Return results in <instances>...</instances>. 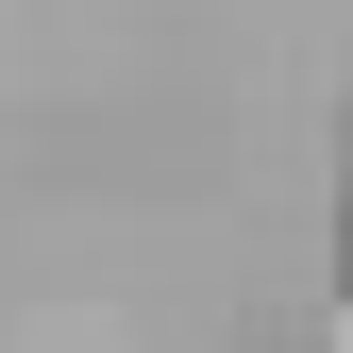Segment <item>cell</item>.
Returning <instances> with one entry per match:
<instances>
[{
    "label": "cell",
    "mask_w": 353,
    "mask_h": 353,
    "mask_svg": "<svg viewBox=\"0 0 353 353\" xmlns=\"http://www.w3.org/2000/svg\"><path fill=\"white\" fill-rule=\"evenodd\" d=\"M320 353H353V303H336V320H320Z\"/></svg>",
    "instance_id": "cell-1"
}]
</instances>
